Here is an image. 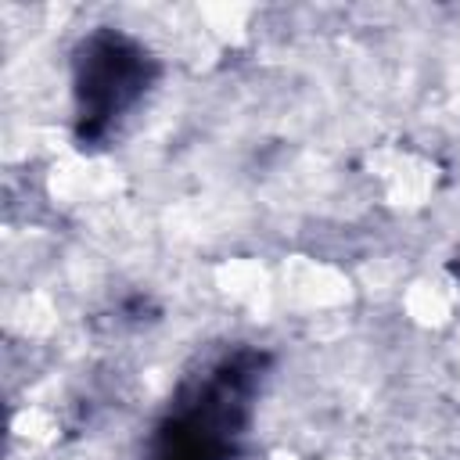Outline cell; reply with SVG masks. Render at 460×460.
Here are the masks:
<instances>
[{
    "mask_svg": "<svg viewBox=\"0 0 460 460\" xmlns=\"http://www.w3.org/2000/svg\"><path fill=\"white\" fill-rule=\"evenodd\" d=\"M270 352L234 345L190 370L158 417L144 460H234L252 428Z\"/></svg>",
    "mask_w": 460,
    "mask_h": 460,
    "instance_id": "1",
    "label": "cell"
},
{
    "mask_svg": "<svg viewBox=\"0 0 460 460\" xmlns=\"http://www.w3.org/2000/svg\"><path fill=\"white\" fill-rule=\"evenodd\" d=\"M158 58L126 29L97 25L72 50V137L79 147H101L119 122L158 83Z\"/></svg>",
    "mask_w": 460,
    "mask_h": 460,
    "instance_id": "2",
    "label": "cell"
}]
</instances>
